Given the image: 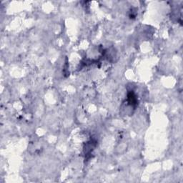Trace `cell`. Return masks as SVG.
Wrapping results in <instances>:
<instances>
[{"label":"cell","instance_id":"obj_1","mask_svg":"<svg viewBox=\"0 0 183 183\" xmlns=\"http://www.w3.org/2000/svg\"><path fill=\"white\" fill-rule=\"evenodd\" d=\"M127 102L131 106H135L137 105V98L135 93L132 91L128 93L127 96Z\"/></svg>","mask_w":183,"mask_h":183}]
</instances>
